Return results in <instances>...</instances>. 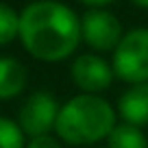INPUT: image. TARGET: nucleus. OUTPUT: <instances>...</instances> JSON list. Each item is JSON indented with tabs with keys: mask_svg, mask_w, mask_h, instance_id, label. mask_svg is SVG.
Here are the masks:
<instances>
[{
	"mask_svg": "<svg viewBox=\"0 0 148 148\" xmlns=\"http://www.w3.org/2000/svg\"><path fill=\"white\" fill-rule=\"evenodd\" d=\"M107 142H109V148H148V139L142 133V129L126 122L113 126Z\"/></svg>",
	"mask_w": 148,
	"mask_h": 148,
	"instance_id": "obj_9",
	"label": "nucleus"
},
{
	"mask_svg": "<svg viewBox=\"0 0 148 148\" xmlns=\"http://www.w3.org/2000/svg\"><path fill=\"white\" fill-rule=\"evenodd\" d=\"M57 113H59V102L50 92H35L24 100L18 113V124L24 135L37 137V135H48L55 129Z\"/></svg>",
	"mask_w": 148,
	"mask_h": 148,
	"instance_id": "obj_5",
	"label": "nucleus"
},
{
	"mask_svg": "<svg viewBox=\"0 0 148 148\" xmlns=\"http://www.w3.org/2000/svg\"><path fill=\"white\" fill-rule=\"evenodd\" d=\"M24 133L18 122L0 118V148H24Z\"/></svg>",
	"mask_w": 148,
	"mask_h": 148,
	"instance_id": "obj_11",
	"label": "nucleus"
},
{
	"mask_svg": "<svg viewBox=\"0 0 148 148\" xmlns=\"http://www.w3.org/2000/svg\"><path fill=\"white\" fill-rule=\"evenodd\" d=\"M122 24L109 9H87L81 18V42H85L96 55L113 52L120 44Z\"/></svg>",
	"mask_w": 148,
	"mask_h": 148,
	"instance_id": "obj_4",
	"label": "nucleus"
},
{
	"mask_svg": "<svg viewBox=\"0 0 148 148\" xmlns=\"http://www.w3.org/2000/svg\"><path fill=\"white\" fill-rule=\"evenodd\" d=\"M111 68L124 83L148 81V28H133L124 33L116 50L111 52Z\"/></svg>",
	"mask_w": 148,
	"mask_h": 148,
	"instance_id": "obj_3",
	"label": "nucleus"
},
{
	"mask_svg": "<svg viewBox=\"0 0 148 148\" xmlns=\"http://www.w3.org/2000/svg\"><path fill=\"white\" fill-rule=\"evenodd\" d=\"M20 33V13L11 5L0 2V46H7Z\"/></svg>",
	"mask_w": 148,
	"mask_h": 148,
	"instance_id": "obj_10",
	"label": "nucleus"
},
{
	"mask_svg": "<svg viewBox=\"0 0 148 148\" xmlns=\"http://www.w3.org/2000/svg\"><path fill=\"white\" fill-rule=\"evenodd\" d=\"M137 9H148V0H131Z\"/></svg>",
	"mask_w": 148,
	"mask_h": 148,
	"instance_id": "obj_14",
	"label": "nucleus"
},
{
	"mask_svg": "<svg viewBox=\"0 0 148 148\" xmlns=\"http://www.w3.org/2000/svg\"><path fill=\"white\" fill-rule=\"evenodd\" d=\"M118 116L133 126H148V81L133 83L118 100Z\"/></svg>",
	"mask_w": 148,
	"mask_h": 148,
	"instance_id": "obj_7",
	"label": "nucleus"
},
{
	"mask_svg": "<svg viewBox=\"0 0 148 148\" xmlns=\"http://www.w3.org/2000/svg\"><path fill=\"white\" fill-rule=\"evenodd\" d=\"M20 42L31 57L57 63L81 44V18L61 0H33L20 13Z\"/></svg>",
	"mask_w": 148,
	"mask_h": 148,
	"instance_id": "obj_1",
	"label": "nucleus"
},
{
	"mask_svg": "<svg viewBox=\"0 0 148 148\" xmlns=\"http://www.w3.org/2000/svg\"><path fill=\"white\" fill-rule=\"evenodd\" d=\"M24 148H63V144H61L59 137H52V135L48 133V135L31 137V142H28Z\"/></svg>",
	"mask_w": 148,
	"mask_h": 148,
	"instance_id": "obj_12",
	"label": "nucleus"
},
{
	"mask_svg": "<svg viewBox=\"0 0 148 148\" xmlns=\"http://www.w3.org/2000/svg\"><path fill=\"white\" fill-rule=\"evenodd\" d=\"M28 72L15 57H0V100L18 98L24 92Z\"/></svg>",
	"mask_w": 148,
	"mask_h": 148,
	"instance_id": "obj_8",
	"label": "nucleus"
},
{
	"mask_svg": "<svg viewBox=\"0 0 148 148\" xmlns=\"http://www.w3.org/2000/svg\"><path fill=\"white\" fill-rule=\"evenodd\" d=\"M81 5H85L87 9H105L107 5L116 2V0H79Z\"/></svg>",
	"mask_w": 148,
	"mask_h": 148,
	"instance_id": "obj_13",
	"label": "nucleus"
},
{
	"mask_svg": "<svg viewBox=\"0 0 148 148\" xmlns=\"http://www.w3.org/2000/svg\"><path fill=\"white\" fill-rule=\"evenodd\" d=\"M74 85L83 94H100L109 89L113 83V68L107 59H102L96 52H87L74 59L72 68H70Z\"/></svg>",
	"mask_w": 148,
	"mask_h": 148,
	"instance_id": "obj_6",
	"label": "nucleus"
},
{
	"mask_svg": "<svg viewBox=\"0 0 148 148\" xmlns=\"http://www.w3.org/2000/svg\"><path fill=\"white\" fill-rule=\"evenodd\" d=\"M118 124L116 109L98 94H79L59 107L57 137L72 146H87L109 137Z\"/></svg>",
	"mask_w": 148,
	"mask_h": 148,
	"instance_id": "obj_2",
	"label": "nucleus"
}]
</instances>
